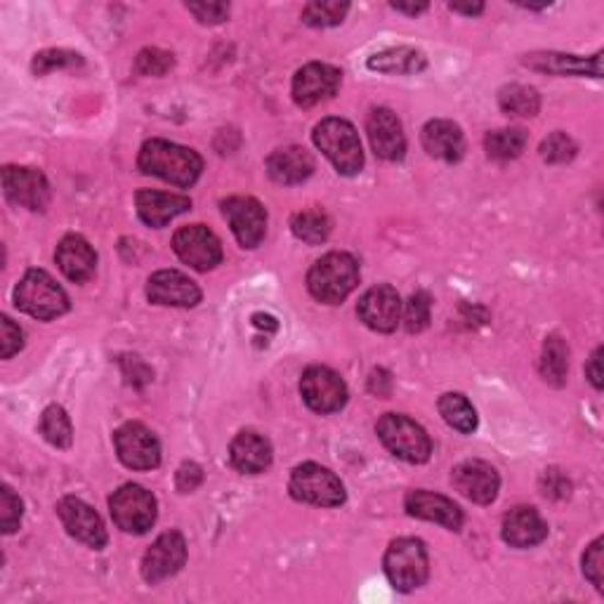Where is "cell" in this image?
<instances>
[{
	"instance_id": "cell-41",
	"label": "cell",
	"mask_w": 604,
	"mask_h": 604,
	"mask_svg": "<svg viewBox=\"0 0 604 604\" xmlns=\"http://www.w3.org/2000/svg\"><path fill=\"white\" fill-rule=\"evenodd\" d=\"M24 515V503L22 498L12 492L10 486L0 488V527L3 534H14L22 525Z\"/></svg>"
},
{
	"instance_id": "cell-2",
	"label": "cell",
	"mask_w": 604,
	"mask_h": 604,
	"mask_svg": "<svg viewBox=\"0 0 604 604\" xmlns=\"http://www.w3.org/2000/svg\"><path fill=\"white\" fill-rule=\"evenodd\" d=\"M359 284V265L350 253H329L307 272V290L323 305H340Z\"/></svg>"
},
{
	"instance_id": "cell-22",
	"label": "cell",
	"mask_w": 604,
	"mask_h": 604,
	"mask_svg": "<svg viewBox=\"0 0 604 604\" xmlns=\"http://www.w3.org/2000/svg\"><path fill=\"white\" fill-rule=\"evenodd\" d=\"M138 216L144 224L161 230L177 216L187 213L191 208V199L183 194H168V191H156V189H140L135 196Z\"/></svg>"
},
{
	"instance_id": "cell-31",
	"label": "cell",
	"mask_w": 604,
	"mask_h": 604,
	"mask_svg": "<svg viewBox=\"0 0 604 604\" xmlns=\"http://www.w3.org/2000/svg\"><path fill=\"white\" fill-rule=\"evenodd\" d=\"M439 414L461 435H472L477 430L475 406L468 402L465 395H459V392H447V395L439 397Z\"/></svg>"
},
{
	"instance_id": "cell-38",
	"label": "cell",
	"mask_w": 604,
	"mask_h": 604,
	"mask_svg": "<svg viewBox=\"0 0 604 604\" xmlns=\"http://www.w3.org/2000/svg\"><path fill=\"white\" fill-rule=\"evenodd\" d=\"M84 64V57L72 51H43L36 53L34 62H31V69H34L36 76H45L55 69H72L80 67Z\"/></svg>"
},
{
	"instance_id": "cell-14",
	"label": "cell",
	"mask_w": 604,
	"mask_h": 604,
	"mask_svg": "<svg viewBox=\"0 0 604 604\" xmlns=\"http://www.w3.org/2000/svg\"><path fill=\"white\" fill-rule=\"evenodd\" d=\"M3 189L6 196L22 208L36 210V213H43V210L51 206L53 191L47 177L39 168H24V166H6L3 168Z\"/></svg>"
},
{
	"instance_id": "cell-12",
	"label": "cell",
	"mask_w": 604,
	"mask_h": 604,
	"mask_svg": "<svg viewBox=\"0 0 604 604\" xmlns=\"http://www.w3.org/2000/svg\"><path fill=\"white\" fill-rule=\"evenodd\" d=\"M113 447L119 459L130 470H154L161 463V444L142 422H125L113 432Z\"/></svg>"
},
{
	"instance_id": "cell-49",
	"label": "cell",
	"mask_w": 604,
	"mask_h": 604,
	"mask_svg": "<svg viewBox=\"0 0 604 604\" xmlns=\"http://www.w3.org/2000/svg\"><path fill=\"white\" fill-rule=\"evenodd\" d=\"M585 378L593 383L595 389H602V378H604V373H602V348H597L593 352V356L587 359V364H585Z\"/></svg>"
},
{
	"instance_id": "cell-52",
	"label": "cell",
	"mask_w": 604,
	"mask_h": 604,
	"mask_svg": "<svg viewBox=\"0 0 604 604\" xmlns=\"http://www.w3.org/2000/svg\"><path fill=\"white\" fill-rule=\"evenodd\" d=\"M392 8H395L397 12H406V14H420V12H426L428 10V3H411V6H406V3H392Z\"/></svg>"
},
{
	"instance_id": "cell-36",
	"label": "cell",
	"mask_w": 604,
	"mask_h": 604,
	"mask_svg": "<svg viewBox=\"0 0 604 604\" xmlns=\"http://www.w3.org/2000/svg\"><path fill=\"white\" fill-rule=\"evenodd\" d=\"M350 3H338V0H317V3H307L303 10V22L315 29H329L342 24L348 18Z\"/></svg>"
},
{
	"instance_id": "cell-34",
	"label": "cell",
	"mask_w": 604,
	"mask_h": 604,
	"mask_svg": "<svg viewBox=\"0 0 604 604\" xmlns=\"http://www.w3.org/2000/svg\"><path fill=\"white\" fill-rule=\"evenodd\" d=\"M527 142H529V138L521 128H501L484 138V150H486L488 158L513 161L521 152H525Z\"/></svg>"
},
{
	"instance_id": "cell-33",
	"label": "cell",
	"mask_w": 604,
	"mask_h": 604,
	"mask_svg": "<svg viewBox=\"0 0 604 604\" xmlns=\"http://www.w3.org/2000/svg\"><path fill=\"white\" fill-rule=\"evenodd\" d=\"M333 222L323 213V210H300L290 218V232L296 239L309 243V246H319L326 239L331 237Z\"/></svg>"
},
{
	"instance_id": "cell-46",
	"label": "cell",
	"mask_w": 604,
	"mask_h": 604,
	"mask_svg": "<svg viewBox=\"0 0 604 604\" xmlns=\"http://www.w3.org/2000/svg\"><path fill=\"white\" fill-rule=\"evenodd\" d=\"M204 482V468L199 463H183L177 468L175 475V486L179 494H191Z\"/></svg>"
},
{
	"instance_id": "cell-44",
	"label": "cell",
	"mask_w": 604,
	"mask_h": 604,
	"mask_svg": "<svg viewBox=\"0 0 604 604\" xmlns=\"http://www.w3.org/2000/svg\"><path fill=\"white\" fill-rule=\"evenodd\" d=\"M0 331H3V338H0V354H3V359L14 356L24 348V333L18 323H12L10 317L0 319Z\"/></svg>"
},
{
	"instance_id": "cell-45",
	"label": "cell",
	"mask_w": 604,
	"mask_h": 604,
	"mask_svg": "<svg viewBox=\"0 0 604 604\" xmlns=\"http://www.w3.org/2000/svg\"><path fill=\"white\" fill-rule=\"evenodd\" d=\"M187 10L194 14L201 24H222L230 18V6L227 3H187Z\"/></svg>"
},
{
	"instance_id": "cell-10",
	"label": "cell",
	"mask_w": 604,
	"mask_h": 604,
	"mask_svg": "<svg viewBox=\"0 0 604 604\" xmlns=\"http://www.w3.org/2000/svg\"><path fill=\"white\" fill-rule=\"evenodd\" d=\"M173 251L196 272L216 270L222 263V243L204 224H189L173 237Z\"/></svg>"
},
{
	"instance_id": "cell-24",
	"label": "cell",
	"mask_w": 604,
	"mask_h": 604,
	"mask_svg": "<svg viewBox=\"0 0 604 604\" xmlns=\"http://www.w3.org/2000/svg\"><path fill=\"white\" fill-rule=\"evenodd\" d=\"M55 263L69 282L84 284L97 270V253L84 237L69 234L59 241Z\"/></svg>"
},
{
	"instance_id": "cell-42",
	"label": "cell",
	"mask_w": 604,
	"mask_h": 604,
	"mask_svg": "<svg viewBox=\"0 0 604 604\" xmlns=\"http://www.w3.org/2000/svg\"><path fill=\"white\" fill-rule=\"evenodd\" d=\"M602 546H604L602 538H595V541L591 543V548H587L585 554H583V574H585L587 581H591L597 587V591H602V587H604V579H602V571H604V567H602L604 564V560H602Z\"/></svg>"
},
{
	"instance_id": "cell-26",
	"label": "cell",
	"mask_w": 604,
	"mask_h": 604,
	"mask_svg": "<svg viewBox=\"0 0 604 604\" xmlns=\"http://www.w3.org/2000/svg\"><path fill=\"white\" fill-rule=\"evenodd\" d=\"M422 150H426L432 158L455 163L461 161L465 154V138L459 123L447 121V119H435L428 121L422 128Z\"/></svg>"
},
{
	"instance_id": "cell-35",
	"label": "cell",
	"mask_w": 604,
	"mask_h": 604,
	"mask_svg": "<svg viewBox=\"0 0 604 604\" xmlns=\"http://www.w3.org/2000/svg\"><path fill=\"white\" fill-rule=\"evenodd\" d=\"M41 432L43 437L57 449H69L74 442V428L72 420L67 416V411L62 409V406L53 404L47 406L41 416Z\"/></svg>"
},
{
	"instance_id": "cell-9",
	"label": "cell",
	"mask_w": 604,
	"mask_h": 604,
	"mask_svg": "<svg viewBox=\"0 0 604 604\" xmlns=\"http://www.w3.org/2000/svg\"><path fill=\"white\" fill-rule=\"evenodd\" d=\"M300 395L317 414H336L348 404V385L329 366H309L300 378Z\"/></svg>"
},
{
	"instance_id": "cell-17",
	"label": "cell",
	"mask_w": 604,
	"mask_h": 604,
	"mask_svg": "<svg viewBox=\"0 0 604 604\" xmlns=\"http://www.w3.org/2000/svg\"><path fill=\"white\" fill-rule=\"evenodd\" d=\"M451 482L455 492L472 503H494L501 488V477L492 463L486 461H463L453 468Z\"/></svg>"
},
{
	"instance_id": "cell-1",
	"label": "cell",
	"mask_w": 604,
	"mask_h": 604,
	"mask_svg": "<svg viewBox=\"0 0 604 604\" xmlns=\"http://www.w3.org/2000/svg\"><path fill=\"white\" fill-rule=\"evenodd\" d=\"M138 166L144 175L166 179L175 187H191L201 177L204 158L189 146L154 138L142 144Z\"/></svg>"
},
{
	"instance_id": "cell-51",
	"label": "cell",
	"mask_w": 604,
	"mask_h": 604,
	"mask_svg": "<svg viewBox=\"0 0 604 604\" xmlns=\"http://www.w3.org/2000/svg\"><path fill=\"white\" fill-rule=\"evenodd\" d=\"M449 8H451L453 12L468 14V18H475V14H482V12H484V6H482V3H475V6H459V3H451Z\"/></svg>"
},
{
	"instance_id": "cell-15",
	"label": "cell",
	"mask_w": 604,
	"mask_h": 604,
	"mask_svg": "<svg viewBox=\"0 0 604 604\" xmlns=\"http://www.w3.org/2000/svg\"><path fill=\"white\" fill-rule=\"evenodd\" d=\"M342 84V72L331 67V64H321L312 62L305 64L298 74L293 76V100H296L298 107L309 109L317 107L340 90Z\"/></svg>"
},
{
	"instance_id": "cell-32",
	"label": "cell",
	"mask_w": 604,
	"mask_h": 604,
	"mask_svg": "<svg viewBox=\"0 0 604 604\" xmlns=\"http://www.w3.org/2000/svg\"><path fill=\"white\" fill-rule=\"evenodd\" d=\"M567 371H569V348L560 336H548L543 342L541 352V375L543 381L562 387L567 383Z\"/></svg>"
},
{
	"instance_id": "cell-48",
	"label": "cell",
	"mask_w": 604,
	"mask_h": 604,
	"mask_svg": "<svg viewBox=\"0 0 604 604\" xmlns=\"http://www.w3.org/2000/svg\"><path fill=\"white\" fill-rule=\"evenodd\" d=\"M369 392H371V395L387 397L389 392H392V375H389V371L375 369L371 373V378H369Z\"/></svg>"
},
{
	"instance_id": "cell-39",
	"label": "cell",
	"mask_w": 604,
	"mask_h": 604,
	"mask_svg": "<svg viewBox=\"0 0 604 604\" xmlns=\"http://www.w3.org/2000/svg\"><path fill=\"white\" fill-rule=\"evenodd\" d=\"M579 152L576 142L571 140L567 133H552L541 142V158L552 166H562V163L574 161Z\"/></svg>"
},
{
	"instance_id": "cell-40",
	"label": "cell",
	"mask_w": 604,
	"mask_h": 604,
	"mask_svg": "<svg viewBox=\"0 0 604 604\" xmlns=\"http://www.w3.org/2000/svg\"><path fill=\"white\" fill-rule=\"evenodd\" d=\"M175 67V57L161 47H144L135 59V72L142 76H166Z\"/></svg>"
},
{
	"instance_id": "cell-25",
	"label": "cell",
	"mask_w": 604,
	"mask_h": 604,
	"mask_svg": "<svg viewBox=\"0 0 604 604\" xmlns=\"http://www.w3.org/2000/svg\"><path fill=\"white\" fill-rule=\"evenodd\" d=\"M272 459L274 453L267 437L253 430H243L232 439L230 461L243 475H260V472H265L272 465Z\"/></svg>"
},
{
	"instance_id": "cell-27",
	"label": "cell",
	"mask_w": 604,
	"mask_h": 604,
	"mask_svg": "<svg viewBox=\"0 0 604 604\" xmlns=\"http://www.w3.org/2000/svg\"><path fill=\"white\" fill-rule=\"evenodd\" d=\"M267 173L279 185H303L315 173V158L303 146H284V150L270 154Z\"/></svg>"
},
{
	"instance_id": "cell-30",
	"label": "cell",
	"mask_w": 604,
	"mask_h": 604,
	"mask_svg": "<svg viewBox=\"0 0 604 604\" xmlns=\"http://www.w3.org/2000/svg\"><path fill=\"white\" fill-rule=\"evenodd\" d=\"M498 105H501V111L508 113V117L534 119L536 113L541 111V95H538V90L531 86L513 84V86H505L498 92Z\"/></svg>"
},
{
	"instance_id": "cell-50",
	"label": "cell",
	"mask_w": 604,
	"mask_h": 604,
	"mask_svg": "<svg viewBox=\"0 0 604 604\" xmlns=\"http://www.w3.org/2000/svg\"><path fill=\"white\" fill-rule=\"evenodd\" d=\"M253 326H257V329H270V331L279 329V323H276V319L270 315H253Z\"/></svg>"
},
{
	"instance_id": "cell-47",
	"label": "cell",
	"mask_w": 604,
	"mask_h": 604,
	"mask_svg": "<svg viewBox=\"0 0 604 604\" xmlns=\"http://www.w3.org/2000/svg\"><path fill=\"white\" fill-rule=\"evenodd\" d=\"M121 366H123V375L128 378V383L135 387H142L154 378V371L146 366L140 356H123Z\"/></svg>"
},
{
	"instance_id": "cell-4",
	"label": "cell",
	"mask_w": 604,
	"mask_h": 604,
	"mask_svg": "<svg viewBox=\"0 0 604 604\" xmlns=\"http://www.w3.org/2000/svg\"><path fill=\"white\" fill-rule=\"evenodd\" d=\"M14 305L24 315L41 321H51L69 312L67 293L43 270H29L22 276V282L14 288Z\"/></svg>"
},
{
	"instance_id": "cell-19",
	"label": "cell",
	"mask_w": 604,
	"mask_h": 604,
	"mask_svg": "<svg viewBox=\"0 0 604 604\" xmlns=\"http://www.w3.org/2000/svg\"><path fill=\"white\" fill-rule=\"evenodd\" d=\"M146 298L163 307H196L201 303V288L183 272L161 270L146 282Z\"/></svg>"
},
{
	"instance_id": "cell-5",
	"label": "cell",
	"mask_w": 604,
	"mask_h": 604,
	"mask_svg": "<svg viewBox=\"0 0 604 604\" xmlns=\"http://www.w3.org/2000/svg\"><path fill=\"white\" fill-rule=\"evenodd\" d=\"M385 576L389 585L399 593H414L420 585H426L430 574L426 543L418 538H397L385 552Z\"/></svg>"
},
{
	"instance_id": "cell-37",
	"label": "cell",
	"mask_w": 604,
	"mask_h": 604,
	"mask_svg": "<svg viewBox=\"0 0 604 604\" xmlns=\"http://www.w3.org/2000/svg\"><path fill=\"white\" fill-rule=\"evenodd\" d=\"M432 317V296L428 290H416L414 296L406 300L404 307V326L409 333H420L430 326Z\"/></svg>"
},
{
	"instance_id": "cell-23",
	"label": "cell",
	"mask_w": 604,
	"mask_h": 604,
	"mask_svg": "<svg viewBox=\"0 0 604 604\" xmlns=\"http://www.w3.org/2000/svg\"><path fill=\"white\" fill-rule=\"evenodd\" d=\"M503 541L513 546V548H534L538 543H543L548 538V525L536 508H529V505H519V508H513L508 515L503 517Z\"/></svg>"
},
{
	"instance_id": "cell-20",
	"label": "cell",
	"mask_w": 604,
	"mask_h": 604,
	"mask_svg": "<svg viewBox=\"0 0 604 604\" xmlns=\"http://www.w3.org/2000/svg\"><path fill=\"white\" fill-rule=\"evenodd\" d=\"M366 133L373 152L383 161H399L406 154V135L402 121L392 109H373L366 121Z\"/></svg>"
},
{
	"instance_id": "cell-11",
	"label": "cell",
	"mask_w": 604,
	"mask_h": 604,
	"mask_svg": "<svg viewBox=\"0 0 604 604\" xmlns=\"http://www.w3.org/2000/svg\"><path fill=\"white\" fill-rule=\"evenodd\" d=\"M222 216L230 222L243 249H257L267 234V210L253 196H230L222 201Z\"/></svg>"
},
{
	"instance_id": "cell-18",
	"label": "cell",
	"mask_w": 604,
	"mask_h": 604,
	"mask_svg": "<svg viewBox=\"0 0 604 604\" xmlns=\"http://www.w3.org/2000/svg\"><path fill=\"white\" fill-rule=\"evenodd\" d=\"M356 315L371 331L392 333L402 321V298L392 286L369 288L356 305Z\"/></svg>"
},
{
	"instance_id": "cell-7",
	"label": "cell",
	"mask_w": 604,
	"mask_h": 604,
	"mask_svg": "<svg viewBox=\"0 0 604 604\" xmlns=\"http://www.w3.org/2000/svg\"><path fill=\"white\" fill-rule=\"evenodd\" d=\"M288 492L296 501L317 505V508H338L348 498L336 472L319 463H303L293 470Z\"/></svg>"
},
{
	"instance_id": "cell-13",
	"label": "cell",
	"mask_w": 604,
	"mask_h": 604,
	"mask_svg": "<svg viewBox=\"0 0 604 604\" xmlns=\"http://www.w3.org/2000/svg\"><path fill=\"white\" fill-rule=\"evenodd\" d=\"M187 562V541L179 531L161 534L142 558V576L146 583H161L175 576Z\"/></svg>"
},
{
	"instance_id": "cell-43",
	"label": "cell",
	"mask_w": 604,
	"mask_h": 604,
	"mask_svg": "<svg viewBox=\"0 0 604 604\" xmlns=\"http://www.w3.org/2000/svg\"><path fill=\"white\" fill-rule=\"evenodd\" d=\"M541 492L550 501H564L571 494V482L558 468H550L541 475Z\"/></svg>"
},
{
	"instance_id": "cell-28",
	"label": "cell",
	"mask_w": 604,
	"mask_h": 604,
	"mask_svg": "<svg viewBox=\"0 0 604 604\" xmlns=\"http://www.w3.org/2000/svg\"><path fill=\"white\" fill-rule=\"evenodd\" d=\"M525 64L529 69L558 74V76H602V53L593 55L591 59L576 55H560V53H534L527 55Z\"/></svg>"
},
{
	"instance_id": "cell-6",
	"label": "cell",
	"mask_w": 604,
	"mask_h": 604,
	"mask_svg": "<svg viewBox=\"0 0 604 604\" xmlns=\"http://www.w3.org/2000/svg\"><path fill=\"white\" fill-rule=\"evenodd\" d=\"M383 447L406 463H428L432 455V442L426 428L404 414H385L375 426Z\"/></svg>"
},
{
	"instance_id": "cell-21",
	"label": "cell",
	"mask_w": 604,
	"mask_h": 604,
	"mask_svg": "<svg viewBox=\"0 0 604 604\" xmlns=\"http://www.w3.org/2000/svg\"><path fill=\"white\" fill-rule=\"evenodd\" d=\"M404 508L411 517L435 521L449 531H461L463 527V510L451 498L442 494L426 492V488H416L404 498Z\"/></svg>"
},
{
	"instance_id": "cell-8",
	"label": "cell",
	"mask_w": 604,
	"mask_h": 604,
	"mask_svg": "<svg viewBox=\"0 0 604 604\" xmlns=\"http://www.w3.org/2000/svg\"><path fill=\"white\" fill-rule=\"evenodd\" d=\"M109 510L117 527L125 534H146L156 521V498L140 484H123L109 498Z\"/></svg>"
},
{
	"instance_id": "cell-29",
	"label": "cell",
	"mask_w": 604,
	"mask_h": 604,
	"mask_svg": "<svg viewBox=\"0 0 604 604\" xmlns=\"http://www.w3.org/2000/svg\"><path fill=\"white\" fill-rule=\"evenodd\" d=\"M428 67V57L416 47H387L383 53H375L369 57V69L378 74H420Z\"/></svg>"
},
{
	"instance_id": "cell-3",
	"label": "cell",
	"mask_w": 604,
	"mask_h": 604,
	"mask_svg": "<svg viewBox=\"0 0 604 604\" xmlns=\"http://www.w3.org/2000/svg\"><path fill=\"white\" fill-rule=\"evenodd\" d=\"M317 150L329 158L340 175H356L364 168L362 140L354 125L345 119H323L312 133Z\"/></svg>"
},
{
	"instance_id": "cell-16",
	"label": "cell",
	"mask_w": 604,
	"mask_h": 604,
	"mask_svg": "<svg viewBox=\"0 0 604 604\" xmlns=\"http://www.w3.org/2000/svg\"><path fill=\"white\" fill-rule=\"evenodd\" d=\"M57 515L62 519L64 529H67L69 536H74L76 541L86 543L95 550H102L107 546L109 536H107L102 519L86 501H80L76 496H64L57 503Z\"/></svg>"
}]
</instances>
